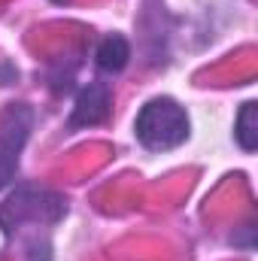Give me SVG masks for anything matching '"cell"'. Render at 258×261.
I'll return each mask as SVG.
<instances>
[{
    "label": "cell",
    "mask_w": 258,
    "mask_h": 261,
    "mask_svg": "<svg viewBox=\"0 0 258 261\" xmlns=\"http://www.w3.org/2000/svg\"><path fill=\"white\" fill-rule=\"evenodd\" d=\"M134 130H137V140L146 149L167 152V149H176L179 143L189 140V116L176 100L155 97L140 110Z\"/></svg>",
    "instance_id": "1"
},
{
    "label": "cell",
    "mask_w": 258,
    "mask_h": 261,
    "mask_svg": "<svg viewBox=\"0 0 258 261\" xmlns=\"http://www.w3.org/2000/svg\"><path fill=\"white\" fill-rule=\"evenodd\" d=\"M67 213V203L61 195L37 186H21L6 197L0 206V228L6 234H15L21 225H55Z\"/></svg>",
    "instance_id": "2"
},
{
    "label": "cell",
    "mask_w": 258,
    "mask_h": 261,
    "mask_svg": "<svg viewBox=\"0 0 258 261\" xmlns=\"http://www.w3.org/2000/svg\"><path fill=\"white\" fill-rule=\"evenodd\" d=\"M31 110L28 107H9L6 116L0 119V189H6L18 170V152L28 143L31 134Z\"/></svg>",
    "instance_id": "3"
},
{
    "label": "cell",
    "mask_w": 258,
    "mask_h": 261,
    "mask_svg": "<svg viewBox=\"0 0 258 261\" xmlns=\"http://www.w3.org/2000/svg\"><path fill=\"white\" fill-rule=\"evenodd\" d=\"M110 110H113V97H110V88L104 82H88L79 94H76V103H73V113H70V122L67 128H91V125H104L110 119Z\"/></svg>",
    "instance_id": "4"
},
{
    "label": "cell",
    "mask_w": 258,
    "mask_h": 261,
    "mask_svg": "<svg viewBox=\"0 0 258 261\" xmlns=\"http://www.w3.org/2000/svg\"><path fill=\"white\" fill-rule=\"evenodd\" d=\"M128 58H131V46H128V40L119 37V34L107 37L97 46V55H94V61H97V67L104 73H122L128 67Z\"/></svg>",
    "instance_id": "5"
},
{
    "label": "cell",
    "mask_w": 258,
    "mask_h": 261,
    "mask_svg": "<svg viewBox=\"0 0 258 261\" xmlns=\"http://www.w3.org/2000/svg\"><path fill=\"white\" fill-rule=\"evenodd\" d=\"M237 143L246 149V152H252L258 146V107L249 100V103H243V110H240V116H237Z\"/></svg>",
    "instance_id": "6"
},
{
    "label": "cell",
    "mask_w": 258,
    "mask_h": 261,
    "mask_svg": "<svg viewBox=\"0 0 258 261\" xmlns=\"http://www.w3.org/2000/svg\"><path fill=\"white\" fill-rule=\"evenodd\" d=\"M55 3H64V0H55Z\"/></svg>",
    "instance_id": "7"
}]
</instances>
